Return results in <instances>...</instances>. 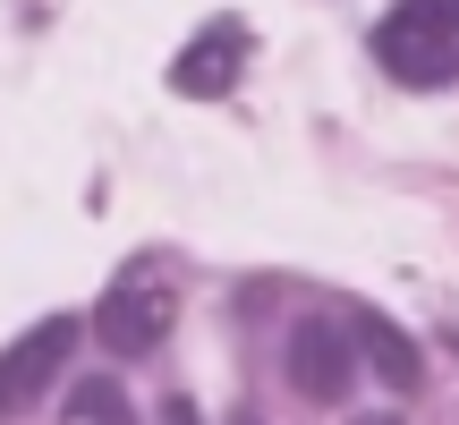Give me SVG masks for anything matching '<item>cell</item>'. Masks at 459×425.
<instances>
[{"label":"cell","mask_w":459,"mask_h":425,"mask_svg":"<svg viewBox=\"0 0 459 425\" xmlns=\"http://www.w3.org/2000/svg\"><path fill=\"white\" fill-rule=\"evenodd\" d=\"M375 60L400 85H451L459 77V0H392L375 17Z\"/></svg>","instance_id":"1"},{"label":"cell","mask_w":459,"mask_h":425,"mask_svg":"<svg viewBox=\"0 0 459 425\" xmlns=\"http://www.w3.org/2000/svg\"><path fill=\"white\" fill-rule=\"evenodd\" d=\"M68 358H77V324H68V315L26 324L9 349H0V417H26L34 400H43L51 383L68 375Z\"/></svg>","instance_id":"2"},{"label":"cell","mask_w":459,"mask_h":425,"mask_svg":"<svg viewBox=\"0 0 459 425\" xmlns=\"http://www.w3.org/2000/svg\"><path fill=\"white\" fill-rule=\"evenodd\" d=\"M349 383H358V349H349L341 315H298L290 324V392L315 409H341Z\"/></svg>","instance_id":"3"},{"label":"cell","mask_w":459,"mask_h":425,"mask_svg":"<svg viewBox=\"0 0 459 425\" xmlns=\"http://www.w3.org/2000/svg\"><path fill=\"white\" fill-rule=\"evenodd\" d=\"M341 332H349V349H358V366H366L375 383H392V392H417V383H426L417 341H409L383 307H341Z\"/></svg>","instance_id":"4"},{"label":"cell","mask_w":459,"mask_h":425,"mask_svg":"<svg viewBox=\"0 0 459 425\" xmlns=\"http://www.w3.org/2000/svg\"><path fill=\"white\" fill-rule=\"evenodd\" d=\"M170 332V298L162 290H111L94 315V341L111 349V358H145V349H162Z\"/></svg>","instance_id":"5"},{"label":"cell","mask_w":459,"mask_h":425,"mask_svg":"<svg viewBox=\"0 0 459 425\" xmlns=\"http://www.w3.org/2000/svg\"><path fill=\"white\" fill-rule=\"evenodd\" d=\"M238 60H247V26L221 17V26H204L196 43L170 60V85H179V94H230V85H238Z\"/></svg>","instance_id":"6"},{"label":"cell","mask_w":459,"mask_h":425,"mask_svg":"<svg viewBox=\"0 0 459 425\" xmlns=\"http://www.w3.org/2000/svg\"><path fill=\"white\" fill-rule=\"evenodd\" d=\"M68 425H136L119 375H77V383H68Z\"/></svg>","instance_id":"7"},{"label":"cell","mask_w":459,"mask_h":425,"mask_svg":"<svg viewBox=\"0 0 459 425\" xmlns=\"http://www.w3.org/2000/svg\"><path fill=\"white\" fill-rule=\"evenodd\" d=\"M162 425H204V417H196V400H187V392H170L162 400Z\"/></svg>","instance_id":"8"},{"label":"cell","mask_w":459,"mask_h":425,"mask_svg":"<svg viewBox=\"0 0 459 425\" xmlns=\"http://www.w3.org/2000/svg\"><path fill=\"white\" fill-rule=\"evenodd\" d=\"M230 425H264V417H255V409H230Z\"/></svg>","instance_id":"9"},{"label":"cell","mask_w":459,"mask_h":425,"mask_svg":"<svg viewBox=\"0 0 459 425\" xmlns=\"http://www.w3.org/2000/svg\"><path fill=\"white\" fill-rule=\"evenodd\" d=\"M358 425H400V417H358Z\"/></svg>","instance_id":"10"}]
</instances>
